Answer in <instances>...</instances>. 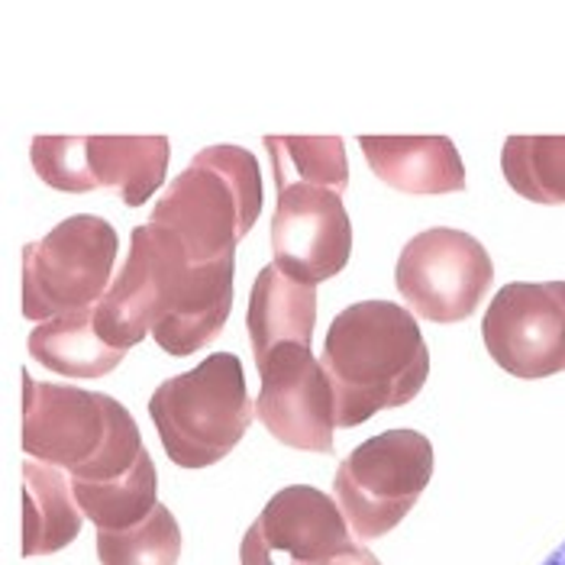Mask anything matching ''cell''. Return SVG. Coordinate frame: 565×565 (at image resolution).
Returning a JSON list of instances; mask_svg holds the SVG:
<instances>
[{
    "label": "cell",
    "mask_w": 565,
    "mask_h": 565,
    "mask_svg": "<svg viewBox=\"0 0 565 565\" xmlns=\"http://www.w3.org/2000/svg\"><path fill=\"white\" fill-rule=\"evenodd\" d=\"M236 259L194 265L169 230L142 223L132 230L130 256L104 295L132 333L169 355H194L223 333L233 310Z\"/></svg>",
    "instance_id": "6da1fadb"
},
{
    "label": "cell",
    "mask_w": 565,
    "mask_h": 565,
    "mask_svg": "<svg viewBox=\"0 0 565 565\" xmlns=\"http://www.w3.org/2000/svg\"><path fill=\"white\" fill-rule=\"evenodd\" d=\"M320 362L337 397V427L347 430L411 404L430 375V349L414 313L392 301H359L337 313Z\"/></svg>",
    "instance_id": "7a4b0ae2"
},
{
    "label": "cell",
    "mask_w": 565,
    "mask_h": 565,
    "mask_svg": "<svg viewBox=\"0 0 565 565\" xmlns=\"http://www.w3.org/2000/svg\"><path fill=\"white\" fill-rule=\"evenodd\" d=\"M23 452L72 481H114L146 452L132 414L110 394L49 385L23 372Z\"/></svg>",
    "instance_id": "3957f363"
},
{
    "label": "cell",
    "mask_w": 565,
    "mask_h": 565,
    "mask_svg": "<svg viewBox=\"0 0 565 565\" xmlns=\"http://www.w3.org/2000/svg\"><path fill=\"white\" fill-rule=\"evenodd\" d=\"M259 214L256 156L243 146H207L172 178L149 223L169 230L194 265H214L236 256Z\"/></svg>",
    "instance_id": "277c9868"
},
{
    "label": "cell",
    "mask_w": 565,
    "mask_h": 565,
    "mask_svg": "<svg viewBox=\"0 0 565 565\" xmlns=\"http://www.w3.org/2000/svg\"><path fill=\"white\" fill-rule=\"evenodd\" d=\"M149 417L174 466L207 469L226 459L256 417L239 355L214 352L198 369L162 382L149 397Z\"/></svg>",
    "instance_id": "5b68a950"
},
{
    "label": "cell",
    "mask_w": 565,
    "mask_h": 565,
    "mask_svg": "<svg viewBox=\"0 0 565 565\" xmlns=\"http://www.w3.org/2000/svg\"><path fill=\"white\" fill-rule=\"evenodd\" d=\"M434 479V446L417 430H388L355 446L337 469L333 498L355 540H382Z\"/></svg>",
    "instance_id": "8992f818"
},
{
    "label": "cell",
    "mask_w": 565,
    "mask_h": 565,
    "mask_svg": "<svg viewBox=\"0 0 565 565\" xmlns=\"http://www.w3.org/2000/svg\"><path fill=\"white\" fill-rule=\"evenodd\" d=\"M120 236L94 214L62 220L43 239L23 246V317L45 323L97 305L114 285Z\"/></svg>",
    "instance_id": "52a82bcc"
},
{
    "label": "cell",
    "mask_w": 565,
    "mask_h": 565,
    "mask_svg": "<svg viewBox=\"0 0 565 565\" xmlns=\"http://www.w3.org/2000/svg\"><path fill=\"white\" fill-rule=\"evenodd\" d=\"M166 136H36L30 159L49 188L87 194L110 188L127 207H142L166 181Z\"/></svg>",
    "instance_id": "ba28073f"
},
{
    "label": "cell",
    "mask_w": 565,
    "mask_h": 565,
    "mask_svg": "<svg viewBox=\"0 0 565 565\" xmlns=\"http://www.w3.org/2000/svg\"><path fill=\"white\" fill-rule=\"evenodd\" d=\"M494 281L488 249L466 230L434 226L417 233L397 256L394 285L407 307L430 323L469 320Z\"/></svg>",
    "instance_id": "9c48e42d"
},
{
    "label": "cell",
    "mask_w": 565,
    "mask_h": 565,
    "mask_svg": "<svg viewBox=\"0 0 565 565\" xmlns=\"http://www.w3.org/2000/svg\"><path fill=\"white\" fill-rule=\"evenodd\" d=\"M256 417L281 446L301 452L337 449V397L323 362L305 343H281L259 362Z\"/></svg>",
    "instance_id": "30bf717a"
},
{
    "label": "cell",
    "mask_w": 565,
    "mask_h": 565,
    "mask_svg": "<svg viewBox=\"0 0 565 565\" xmlns=\"http://www.w3.org/2000/svg\"><path fill=\"white\" fill-rule=\"evenodd\" d=\"M488 355L514 379L565 372V281H511L481 320Z\"/></svg>",
    "instance_id": "8fae6325"
},
{
    "label": "cell",
    "mask_w": 565,
    "mask_h": 565,
    "mask_svg": "<svg viewBox=\"0 0 565 565\" xmlns=\"http://www.w3.org/2000/svg\"><path fill=\"white\" fill-rule=\"evenodd\" d=\"M349 543L340 504L310 484L281 488L246 530L239 565H330Z\"/></svg>",
    "instance_id": "7c38bea8"
},
{
    "label": "cell",
    "mask_w": 565,
    "mask_h": 565,
    "mask_svg": "<svg viewBox=\"0 0 565 565\" xmlns=\"http://www.w3.org/2000/svg\"><path fill=\"white\" fill-rule=\"evenodd\" d=\"M271 253L285 275L313 288L340 275L352 256V223L343 194L313 184H291L278 191L271 214Z\"/></svg>",
    "instance_id": "4fadbf2b"
},
{
    "label": "cell",
    "mask_w": 565,
    "mask_h": 565,
    "mask_svg": "<svg viewBox=\"0 0 565 565\" xmlns=\"http://www.w3.org/2000/svg\"><path fill=\"white\" fill-rule=\"evenodd\" d=\"M136 343L130 323L107 298L97 305L52 317L30 333V355L65 379H100L110 375Z\"/></svg>",
    "instance_id": "5bb4252c"
},
{
    "label": "cell",
    "mask_w": 565,
    "mask_h": 565,
    "mask_svg": "<svg viewBox=\"0 0 565 565\" xmlns=\"http://www.w3.org/2000/svg\"><path fill=\"white\" fill-rule=\"evenodd\" d=\"M369 169L401 194L466 191V166L449 136H362Z\"/></svg>",
    "instance_id": "9a60e30c"
},
{
    "label": "cell",
    "mask_w": 565,
    "mask_h": 565,
    "mask_svg": "<svg viewBox=\"0 0 565 565\" xmlns=\"http://www.w3.org/2000/svg\"><path fill=\"white\" fill-rule=\"evenodd\" d=\"M313 327H317V288L295 281L275 262L265 265L253 281L249 313H246L249 347L256 362L281 343L310 347Z\"/></svg>",
    "instance_id": "2e32d148"
},
{
    "label": "cell",
    "mask_w": 565,
    "mask_h": 565,
    "mask_svg": "<svg viewBox=\"0 0 565 565\" xmlns=\"http://www.w3.org/2000/svg\"><path fill=\"white\" fill-rule=\"evenodd\" d=\"M85 514L75 501L72 481L45 462H23V556H49L72 546Z\"/></svg>",
    "instance_id": "e0dca14e"
},
{
    "label": "cell",
    "mask_w": 565,
    "mask_h": 565,
    "mask_svg": "<svg viewBox=\"0 0 565 565\" xmlns=\"http://www.w3.org/2000/svg\"><path fill=\"white\" fill-rule=\"evenodd\" d=\"M75 501L97 530H130L159 508V472L149 452L136 459L127 476L100 484L72 481Z\"/></svg>",
    "instance_id": "ac0fdd59"
},
{
    "label": "cell",
    "mask_w": 565,
    "mask_h": 565,
    "mask_svg": "<svg viewBox=\"0 0 565 565\" xmlns=\"http://www.w3.org/2000/svg\"><path fill=\"white\" fill-rule=\"evenodd\" d=\"M275 188L313 184L343 194L349 188L347 146L340 136H265Z\"/></svg>",
    "instance_id": "d6986e66"
},
{
    "label": "cell",
    "mask_w": 565,
    "mask_h": 565,
    "mask_svg": "<svg viewBox=\"0 0 565 565\" xmlns=\"http://www.w3.org/2000/svg\"><path fill=\"white\" fill-rule=\"evenodd\" d=\"M504 181L533 204H565V136H508Z\"/></svg>",
    "instance_id": "ffe728a7"
},
{
    "label": "cell",
    "mask_w": 565,
    "mask_h": 565,
    "mask_svg": "<svg viewBox=\"0 0 565 565\" xmlns=\"http://www.w3.org/2000/svg\"><path fill=\"white\" fill-rule=\"evenodd\" d=\"M178 556L181 526L166 504L130 530H97L100 565H178Z\"/></svg>",
    "instance_id": "44dd1931"
},
{
    "label": "cell",
    "mask_w": 565,
    "mask_h": 565,
    "mask_svg": "<svg viewBox=\"0 0 565 565\" xmlns=\"http://www.w3.org/2000/svg\"><path fill=\"white\" fill-rule=\"evenodd\" d=\"M330 565H382V563H379V556H375V553H369L365 546H359V543H347V546L330 559Z\"/></svg>",
    "instance_id": "7402d4cb"
},
{
    "label": "cell",
    "mask_w": 565,
    "mask_h": 565,
    "mask_svg": "<svg viewBox=\"0 0 565 565\" xmlns=\"http://www.w3.org/2000/svg\"><path fill=\"white\" fill-rule=\"evenodd\" d=\"M543 565H565V543H559V546L543 559Z\"/></svg>",
    "instance_id": "603a6c76"
}]
</instances>
